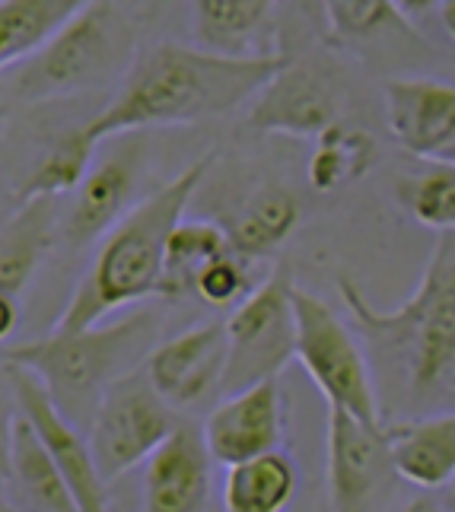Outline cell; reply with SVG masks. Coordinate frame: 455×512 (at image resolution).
<instances>
[{
    "label": "cell",
    "instance_id": "32",
    "mask_svg": "<svg viewBox=\"0 0 455 512\" xmlns=\"http://www.w3.org/2000/svg\"><path fill=\"white\" fill-rule=\"evenodd\" d=\"M20 325V306H16V296L0 290V344H4L10 334Z\"/></svg>",
    "mask_w": 455,
    "mask_h": 512
},
{
    "label": "cell",
    "instance_id": "12",
    "mask_svg": "<svg viewBox=\"0 0 455 512\" xmlns=\"http://www.w3.org/2000/svg\"><path fill=\"white\" fill-rule=\"evenodd\" d=\"M204 439L217 465H236L245 458L280 449L284 436V404H280L277 379H261L255 385L226 392L204 420Z\"/></svg>",
    "mask_w": 455,
    "mask_h": 512
},
{
    "label": "cell",
    "instance_id": "31",
    "mask_svg": "<svg viewBox=\"0 0 455 512\" xmlns=\"http://www.w3.org/2000/svg\"><path fill=\"white\" fill-rule=\"evenodd\" d=\"M13 420L16 414L0 408V474L10 481V452H13Z\"/></svg>",
    "mask_w": 455,
    "mask_h": 512
},
{
    "label": "cell",
    "instance_id": "18",
    "mask_svg": "<svg viewBox=\"0 0 455 512\" xmlns=\"http://www.w3.org/2000/svg\"><path fill=\"white\" fill-rule=\"evenodd\" d=\"M376 166V140L373 134L350 125V121H331V125L315 134V147L309 153L306 179L312 191L331 194L347 185H357L363 175Z\"/></svg>",
    "mask_w": 455,
    "mask_h": 512
},
{
    "label": "cell",
    "instance_id": "35",
    "mask_svg": "<svg viewBox=\"0 0 455 512\" xmlns=\"http://www.w3.org/2000/svg\"><path fill=\"white\" fill-rule=\"evenodd\" d=\"M13 506V497H10V481L0 474V509H10Z\"/></svg>",
    "mask_w": 455,
    "mask_h": 512
},
{
    "label": "cell",
    "instance_id": "21",
    "mask_svg": "<svg viewBox=\"0 0 455 512\" xmlns=\"http://www.w3.org/2000/svg\"><path fill=\"white\" fill-rule=\"evenodd\" d=\"M274 10L277 0H191L201 45L230 55H258L255 42L271 26Z\"/></svg>",
    "mask_w": 455,
    "mask_h": 512
},
{
    "label": "cell",
    "instance_id": "2",
    "mask_svg": "<svg viewBox=\"0 0 455 512\" xmlns=\"http://www.w3.org/2000/svg\"><path fill=\"white\" fill-rule=\"evenodd\" d=\"M214 163V156L188 163L172 182L156 188L150 198L134 204L109 233L93 264L80 277L74 296L51 331H80L109 319L112 312L163 296L166 284V242L169 233L185 217L198 185Z\"/></svg>",
    "mask_w": 455,
    "mask_h": 512
},
{
    "label": "cell",
    "instance_id": "1",
    "mask_svg": "<svg viewBox=\"0 0 455 512\" xmlns=\"http://www.w3.org/2000/svg\"><path fill=\"white\" fill-rule=\"evenodd\" d=\"M287 61L284 51L230 55L207 45L160 42L134 58L118 96L86 121L83 134L99 147L121 134L230 115L265 90Z\"/></svg>",
    "mask_w": 455,
    "mask_h": 512
},
{
    "label": "cell",
    "instance_id": "36",
    "mask_svg": "<svg viewBox=\"0 0 455 512\" xmlns=\"http://www.w3.org/2000/svg\"><path fill=\"white\" fill-rule=\"evenodd\" d=\"M436 160H446V163H455V147H449L443 156H436Z\"/></svg>",
    "mask_w": 455,
    "mask_h": 512
},
{
    "label": "cell",
    "instance_id": "15",
    "mask_svg": "<svg viewBox=\"0 0 455 512\" xmlns=\"http://www.w3.org/2000/svg\"><path fill=\"white\" fill-rule=\"evenodd\" d=\"M210 465L204 430L175 423L172 433L153 449L144 474V506L150 512H195L210 500Z\"/></svg>",
    "mask_w": 455,
    "mask_h": 512
},
{
    "label": "cell",
    "instance_id": "9",
    "mask_svg": "<svg viewBox=\"0 0 455 512\" xmlns=\"http://www.w3.org/2000/svg\"><path fill=\"white\" fill-rule=\"evenodd\" d=\"M395 478L389 430L328 404V506L370 509Z\"/></svg>",
    "mask_w": 455,
    "mask_h": 512
},
{
    "label": "cell",
    "instance_id": "11",
    "mask_svg": "<svg viewBox=\"0 0 455 512\" xmlns=\"http://www.w3.org/2000/svg\"><path fill=\"white\" fill-rule=\"evenodd\" d=\"M230 363L226 322H201L147 353V373L172 408H195L210 392H223Z\"/></svg>",
    "mask_w": 455,
    "mask_h": 512
},
{
    "label": "cell",
    "instance_id": "37",
    "mask_svg": "<svg viewBox=\"0 0 455 512\" xmlns=\"http://www.w3.org/2000/svg\"><path fill=\"white\" fill-rule=\"evenodd\" d=\"M449 503H452V506H455V478H452V481H449Z\"/></svg>",
    "mask_w": 455,
    "mask_h": 512
},
{
    "label": "cell",
    "instance_id": "33",
    "mask_svg": "<svg viewBox=\"0 0 455 512\" xmlns=\"http://www.w3.org/2000/svg\"><path fill=\"white\" fill-rule=\"evenodd\" d=\"M392 4L408 16V20H414V16H424V13H433L440 10L443 0H392Z\"/></svg>",
    "mask_w": 455,
    "mask_h": 512
},
{
    "label": "cell",
    "instance_id": "3",
    "mask_svg": "<svg viewBox=\"0 0 455 512\" xmlns=\"http://www.w3.org/2000/svg\"><path fill=\"white\" fill-rule=\"evenodd\" d=\"M338 293L370 341L405 363L414 395H427L455 369V229H436L427 268L398 309L379 312L347 277H338Z\"/></svg>",
    "mask_w": 455,
    "mask_h": 512
},
{
    "label": "cell",
    "instance_id": "14",
    "mask_svg": "<svg viewBox=\"0 0 455 512\" xmlns=\"http://www.w3.org/2000/svg\"><path fill=\"white\" fill-rule=\"evenodd\" d=\"M385 125L398 147L436 160L455 147V86L424 77L385 83Z\"/></svg>",
    "mask_w": 455,
    "mask_h": 512
},
{
    "label": "cell",
    "instance_id": "5",
    "mask_svg": "<svg viewBox=\"0 0 455 512\" xmlns=\"http://www.w3.org/2000/svg\"><path fill=\"white\" fill-rule=\"evenodd\" d=\"M134 26L112 0H90L51 39L20 61L10 83L23 102L77 96L128 74L137 58Z\"/></svg>",
    "mask_w": 455,
    "mask_h": 512
},
{
    "label": "cell",
    "instance_id": "25",
    "mask_svg": "<svg viewBox=\"0 0 455 512\" xmlns=\"http://www.w3.org/2000/svg\"><path fill=\"white\" fill-rule=\"evenodd\" d=\"M233 252L226 226L210 220H179L166 242V284L163 299L195 293V277L204 264Z\"/></svg>",
    "mask_w": 455,
    "mask_h": 512
},
{
    "label": "cell",
    "instance_id": "7",
    "mask_svg": "<svg viewBox=\"0 0 455 512\" xmlns=\"http://www.w3.org/2000/svg\"><path fill=\"white\" fill-rule=\"evenodd\" d=\"M172 427V404L156 392L144 363L118 376L102 392L90 417V449L102 481L112 484L147 462Z\"/></svg>",
    "mask_w": 455,
    "mask_h": 512
},
{
    "label": "cell",
    "instance_id": "13",
    "mask_svg": "<svg viewBox=\"0 0 455 512\" xmlns=\"http://www.w3.org/2000/svg\"><path fill=\"white\" fill-rule=\"evenodd\" d=\"M338 118V96L331 83L315 67L287 61L252 99L249 125L261 134L315 137Z\"/></svg>",
    "mask_w": 455,
    "mask_h": 512
},
{
    "label": "cell",
    "instance_id": "10",
    "mask_svg": "<svg viewBox=\"0 0 455 512\" xmlns=\"http://www.w3.org/2000/svg\"><path fill=\"white\" fill-rule=\"evenodd\" d=\"M4 373L13 388L16 408L32 423L35 433L42 436L45 449L55 455V462L61 465L70 490H74L77 509L83 512L105 509V487L109 484L102 481V474L96 468L90 439H83L77 423L61 411V404L51 398L45 382L35 376L32 369L13 360H4Z\"/></svg>",
    "mask_w": 455,
    "mask_h": 512
},
{
    "label": "cell",
    "instance_id": "8",
    "mask_svg": "<svg viewBox=\"0 0 455 512\" xmlns=\"http://www.w3.org/2000/svg\"><path fill=\"white\" fill-rule=\"evenodd\" d=\"M293 280L287 268H277L265 284L233 306L226 331H230V363H226L223 395L277 379L296 360V309Z\"/></svg>",
    "mask_w": 455,
    "mask_h": 512
},
{
    "label": "cell",
    "instance_id": "24",
    "mask_svg": "<svg viewBox=\"0 0 455 512\" xmlns=\"http://www.w3.org/2000/svg\"><path fill=\"white\" fill-rule=\"evenodd\" d=\"M90 0H0V70L35 55Z\"/></svg>",
    "mask_w": 455,
    "mask_h": 512
},
{
    "label": "cell",
    "instance_id": "4",
    "mask_svg": "<svg viewBox=\"0 0 455 512\" xmlns=\"http://www.w3.org/2000/svg\"><path fill=\"white\" fill-rule=\"evenodd\" d=\"M150 331L153 315L134 312L105 328L48 331L39 341L7 350L4 360L32 369L67 417H83L96 411L105 388L137 366V353H144Z\"/></svg>",
    "mask_w": 455,
    "mask_h": 512
},
{
    "label": "cell",
    "instance_id": "34",
    "mask_svg": "<svg viewBox=\"0 0 455 512\" xmlns=\"http://www.w3.org/2000/svg\"><path fill=\"white\" fill-rule=\"evenodd\" d=\"M440 20H443L446 35L455 42V0H443V4H440Z\"/></svg>",
    "mask_w": 455,
    "mask_h": 512
},
{
    "label": "cell",
    "instance_id": "22",
    "mask_svg": "<svg viewBox=\"0 0 455 512\" xmlns=\"http://www.w3.org/2000/svg\"><path fill=\"white\" fill-rule=\"evenodd\" d=\"M296 468L287 452L271 449L230 465L223 484V503L233 512L284 509L296 493Z\"/></svg>",
    "mask_w": 455,
    "mask_h": 512
},
{
    "label": "cell",
    "instance_id": "28",
    "mask_svg": "<svg viewBox=\"0 0 455 512\" xmlns=\"http://www.w3.org/2000/svg\"><path fill=\"white\" fill-rule=\"evenodd\" d=\"M398 201L430 229H455V163L433 160L430 169L408 175L398 185Z\"/></svg>",
    "mask_w": 455,
    "mask_h": 512
},
{
    "label": "cell",
    "instance_id": "39",
    "mask_svg": "<svg viewBox=\"0 0 455 512\" xmlns=\"http://www.w3.org/2000/svg\"><path fill=\"white\" fill-rule=\"evenodd\" d=\"M0 118H4V105H0Z\"/></svg>",
    "mask_w": 455,
    "mask_h": 512
},
{
    "label": "cell",
    "instance_id": "38",
    "mask_svg": "<svg viewBox=\"0 0 455 512\" xmlns=\"http://www.w3.org/2000/svg\"><path fill=\"white\" fill-rule=\"evenodd\" d=\"M0 223H4V207H0Z\"/></svg>",
    "mask_w": 455,
    "mask_h": 512
},
{
    "label": "cell",
    "instance_id": "6",
    "mask_svg": "<svg viewBox=\"0 0 455 512\" xmlns=\"http://www.w3.org/2000/svg\"><path fill=\"white\" fill-rule=\"evenodd\" d=\"M296 309V360L309 373L328 404L344 408L366 423H382L379 395L363 350L341 315L325 299L293 287Z\"/></svg>",
    "mask_w": 455,
    "mask_h": 512
},
{
    "label": "cell",
    "instance_id": "17",
    "mask_svg": "<svg viewBox=\"0 0 455 512\" xmlns=\"http://www.w3.org/2000/svg\"><path fill=\"white\" fill-rule=\"evenodd\" d=\"M385 430L398 478L424 490H440L455 478V411Z\"/></svg>",
    "mask_w": 455,
    "mask_h": 512
},
{
    "label": "cell",
    "instance_id": "23",
    "mask_svg": "<svg viewBox=\"0 0 455 512\" xmlns=\"http://www.w3.org/2000/svg\"><path fill=\"white\" fill-rule=\"evenodd\" d=\"M51 198L26 201L0 223V290L20 296L51 245Z\"/></svg>",
    "mask_w": 455,
    "mask_h": 512
},
{
    "label": "cell",
    "instance_id": "29",
    "mask_svg": "<svg viewBox=\"0 0 455 512\" xmlns=\"http://www.w3.org/2000/svg\"><path fill=\"white\" fill-rule=\"evenodd\" d=\"M245 261L249 258H242L233 249V252L214 258L210 264H204L195 277V296L207 306H236L239 299L252 293V280H249Z\"/></svg>",
    "mask_w": 455,
    "mask_h": 512
},
{
    "label": "cell",
    "instance_id": "26",
    "mask_svg": "<svg viewBox=\"0 0 455 512\" xmlns=\"http://www.w3.org/2000/svg\"><path fill=\"white\" fill-rule=\"evenodd\" d=\"M328 45H370L389 35H414L392 0H325Z\"/></svg>",
    "mask_w": 455,
    "mask_h": 512
},
{
    "label": "cell",
    "instance_id": "30",
    "mask_svg": "<svg viewBox=\"0 0 455 512\" xmlns=\"http://www.w3.org/2000/svg\"><path fill=\"white\" fill-rule=\"evenodd\" d=\"M293 10L303 16V23L319 35L322 42H328V23H325V0H290Z\"/></svg>",
    "mask_w": 455,
    "mask_h": 512
},
{
    "label": "cell",
    "instance_id": "20",
    "mask_svg": "<svg viewBox=\"0 0 455 512\" xmlns=\"http://www.w3.org/2000/svg\"><path fill=\"white\" fill-rule=\"evenodd\" d=\"M300 217V201L287 188L265 185L242 204L236 220L226 226V233L242 258H268L293 236Z\"/></svg>",
    "mask_w": 455,
    "mask_h": 512
},
{
    "label": "cell",
    "instance_id": "16",
    "mask_svg": "<svg viewBox=\"0 0 455 512\" xmlns=\"http://www.w3.org/2000/svg\"><path fill=\"white\" fill-rule=\"evenodd\" d=\"M134 185H137V147L105 156L77 185V198L70 204L64 236L74 245H90L102 239L128 214Z\"/></svg>",
    "mask_w": 455,
    "mask_h": 512
},
{
    "label": "cell",
    "instance_id": "19",
    "mask_svg": "<svg viewBox=\"0 0 455 512\" xmlns=\"http://www.w3.org/2000/svg\"><path fill=\"white\" fill-rule=\"evenodd\" d=\"M10 484L20 487L23 500L35 509H55V512L77 509L74 490H70L61 465L45 449L42 436L35 433V427L23 414H16L13 420Z\"/></svg>",
    "mask_w": 455,
    "mask_h": 512
},
{
    "label": "cell",
    "instance_id": "27",
    "mask_svg": "<svg viewBox=\"0 0 455 512\" xmlns=\"http://www.w3.org/2000/svg\"><path fill=\"white\" fill-rule=\"evenodd\" d=\"M93 150L96 144L83 134V128L61 137L58 144L48 150L45 160L29 172L26 185L16 191V204L58 198V194L74 191L86 179V172L93 169Z\"/></svg>",
    "mask_w": 455,
    "mask_h": 512
}]
</instances>
